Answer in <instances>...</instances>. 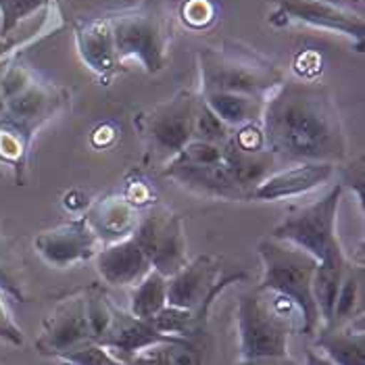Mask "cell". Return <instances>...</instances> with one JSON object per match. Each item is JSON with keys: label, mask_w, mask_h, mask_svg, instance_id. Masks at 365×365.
<instances>
[{"label": "cell", "mask_w": 365, "mask_h": 365, "mask_svg": "<svg viewBox=\"0 0 365 365\" xmlns=\"http://www.w3.org/2000/svg\"><path fill=\"white\" fill-rule=\"evenodd\" d=\"M265 148L286 163H338L346 136L330 92L309 82L280 84L261 115Z\"/></svg>", "instance_id": "6da1fadb"}, {"label": "cell", "mask_w": 365, "mask_h": 365, "mask_svg": "<svg viewBox=\"0 0 365 365\" xmlns=\"http://www.w3.org/2000/svg\"><path fill=\"white\" fill-rule=\"evenodd\" d=\"M263 261V278L259 288L269 290L297 307L303 334H315L322 319L313 299V276L317 261L309 253L276 238H263L257 245Z\"/></svg>", "instance_id": "7a4b0ae2"}, {"label": "cell", "mask_w": 365, "mask_h": 365, "mask_svg": "<svg viewBox=\"0 0 365 365\" xmlns=\"http://www.w3.org/2000/svg\"><path fill=\"white\" fill-rule=\"evenodd\" d=\"M280 305V297L272 299L269 290H247L238 299L236 324L240 342V361L261 357H286L292 317Z\"/></svg>", "instance_id": "3957f363"}, {"label": "cell", "mask_w": 365, "mask_h": 365, "mask_svg": "<svg viewBox=\"0 0 365 365\" xmlns=\"http://www.w3.org/2000/svg\"><path fill=\"white\" fill-rule=\"evenodd\" d=\"M202 92H234L263 98L282 84L278 67L238 48H207L200 53Z\"/></svg>", "instance_id": "277c9868"}, {"label": "cell", "mask_w": 365, "mask_h": 365, "mask_svg": "<svg viewBox=\"0 0 365 365\" xmlns=\"http://www.w3.org/2000/svg\"><path fill=\"white\" fill-rule=\"evenodd\" d=\"M340 200H342V184L334 186L324 198L290 211L272 230V238L284 240L309 253L317 263L342 255L344 251L336 232Z\"/></svg>", "instance_id": "5b68a950"}, {"label": "cell", "mask_w": 365, "mask_h": 365, "mask_svg": "<svg viewBox=\"0 0 365 365\" xmlns=\"http://www.w3.org/2000/svg\"><path fill=\"white\" fill-rule=\"evenodd\" d=\"M130 238L146 255L150 267L165 278L188 263L184 220L165 205L150 207L138 220Z\"/></svg>", "instance_id": "8992f818"}, {"label": "cell", "mask_w": 365, "mask_h": 365, "mask_svg": "<svg viewBox=\"0 0 365 365\" xmlns=\"http://www.w3.org/2000/svg\"><path fill=\"white\" fill-rule=\"evenodd\" d=\"M245 278V274L222 276L220 263L202 255L195 261H188L180 272L168 278V305L188 309L195 313L198 322L207 328V315L213 301L220 297L227 284Z\"/></svg>", "instance_id": "52a82bcc"}, {"label": "cell", "mask_w": 365, "mask_h": 365, "mask_svg": "<svg viewBox=\"0 0 365 365\" xmlns=\"http://www.w3.org/2000/svg\"><path fill=\"white\" fill-rule=\"evenodd\" d=\"M117 63L128 56H138L146 71H159L165 65L168 36L163 21L155 11L138 9L109 17Z\"/></svg>", "instance_id": "ba28073f"}, {"label": "cell", "mask_w": 365, "mask_h": 365, "mask_svg": "<svg viewBox=\"0 0 365 365\" xmlns=\"http://www.w3.org/2000/svg\"><path fill=\"white\" fill-rule=\"evenodd\" d=\"M197 101L184 92L169 103L157 107L144 121V134L150 148L165 161L173 159L188 142L195 138V111Z\"/></svg>", "instance_id": "9c48e42d"}, {"label": "cell", "mask_w": 365, "mask_h": 365, "mask_svg": "<svg viewBox=\"0 0 365 365\" xmlns=\"http://www.w3.org/2000/svg\"><path fill=\"white\" fill-rule=\"evenodd\" d=\"M88 342H92V334H90L86 299L82 292L65 299L56 307L44 326V332L36 340V349L42 355L65 359L69 353L78 351Z\"/></svg>", "instance_id": "30bf717a"}, {"label": "cell", "mask_w": 365, "mask_h": 365, "mask_svg": "<svg viewBox=\"0 0 365 365\" xmlns=\"http://www.w3.org/2000/svg\"><path fill=\"white\" fill-rule=\"evenodd\" d=\"M98 236L90 227L86 215H82L67 224L40 232L34 240V247L46 263L55 267H67L94 257L98 253Z\"/></svg>", "instance_id": "8fae6325"}, {"label": "cell", "mask_w": 365, "mask_h": 365, "mask_svg": "<svg viewBox=\"0 0 365 365\" xmlns=\"http://www.w3.org/2000/svg\"><path fill=\"white\" fill-rule=\"evenodd\" d=\"M336 163H292L290 168L272 171L249 192L247 200H282L307 195L332 180Z\"/></svg>", "instance_id": "7c38bea8"}, {"label": "cell", "mask_w": 365, "mask_h": 365, "mask_svg": "<svg viewBox=\"0 0 365 365\" xmlns=\"http://www.w3.org/2000/svg\"><path fill=\"white\" fill-rule=\"evenodd\" d=\"M61 105L63 96L56 88L36 84L28 78L26 84L19 86L13 94L4 98V121L31 138L34 130H38L46 119H51Z\"/></svg>", "instance_id": "4fadbf2b"}, {"label": "cell", "mask_w": 365, "mask_h": 365, "mask_svg": "<svg viewBox=\"0 0 365 365\" xmlns=\"http://www.w3.org/2000/svg\"><path fill=\"white\" fill-rule=\"evenodd\" d=\"M175 336L161 334L150 322L140 319L136 315H132L130 311H121L113 307L111 324L107 328V332L101 336L96 344H101L103 349H107L115 359L119 361H130L134 359L138 353L169 342Z\"/></svg>", "instance_id": "5bb4252c"}, {"label": "cell", "mask_w": 365, "mask_h": 365, "mask_svg": "<svg viewBox=\"0 0 365 365\" xmlns=\"http://www.w3.org/2000/svg\"><path fill=\"white\" fill-rule=\"evenodd\" d=\"M163 173L198 195L225 198V200H245V192L238 188V184L232 180L230 171L225 168L224 150H222V159L215 163H190L180 157H173L165 163Z\"/></svg>", "instance_id": "9a60e30c"}, {"label": "cell", "mask_w": 365, "mask_h": 365, "mask_svg": "<svg viewBox=\"0 0 365 365\" xmlns=\"http://www.w3.org/2000/svg\"><path fill=\"white\" fill-rule=\"evenodd\" d=\"M280 13L299 19L313 28L340 31L344 36L364 40L365 21L353 9L338 4L336 0H278Z\"/></svg>", "instance_id": "2e32d148"}, {"label": "cell", "mask_w": 365, "mask_h": 365, "mask_svg": "<svg viewBox=\"0 0 365 365\" xmlns=\"http://www.w3.org/2000/svg\"><path fill=\"white\" fill-rule=\"evenodd\" d=\"M96 257V269L109 286H136L153 269L146 255L132 238L107 245Z\"/></svg>", "instance_id": "e0dca14e"}, {"label": "cell", "mask_w": 365, "mask_h": 365, "mask_svg": "<svg viewBox=\"0 0 365 365\" xmlns=\"http://www.w3.org/2000/svg\"><path fill=\"white\" fill-rule=\"evenodd\" d=\"M222 150H224L225 168L230 171L232 180L238 184V188L245 192V200L255 186L263 182L272 171H276L278 165V159L265 146L251 150L240 146L234 140V136H230V140L222 144Z\"/></svg>", "instance_id": "ac0fdd59"}, {"label": "cell", "mask_w": 365, "mask_h": 365, "mask_svg": "<svg viewBox=\"0 0 365 365\" xmlns=\"http://www.w3.org/2000/svg\"><path fill=\"white\" fill-rule=\"evenodd\" d=\"M86 220L98 240L105 242H117L123 238H130L136 230V224L140 220L138 207H134L125 197H109L98 200L88 213Z\"/></svg>", "instance_id": "d6986e66"}, {"label": "cell", "mask_w": 365, "mask_h": 365, "mask_svg": "<svg viewBox=\"0 0 365 365\" xmlns=\"http://www.w3.org/2000/svg\"><path fill=\"white\" fill-rule=\"evenodd\" d=\"M202 101L232 130L257 123L265 107V101L259 96L234 92H202Z\"/></svg>", "instance_id": "ffe728a7"}, {"label": "cell", "mask_w": 365, "mask_h": 365, "mask_svg": "<svg viewBox=\"0 0 365 365\" xmlns=\"http://www.w3.org/2000/svg\"><path fill=\"white\" fill-rule=\"evenodd\" d=\"M315 344L334 365H365V336L353 326L322 328Z\"/></svg>", "instance_id": "44dd1931"}, {"label": "cell", "mask_w": 365, "mask_h": 365, "mask_svg": "<svg viewBox=\"0 0 365 365\" xmlns=\"http://www.w3.org/2000/svg\"><path fill=\"white\" fill-rule=\"evenodd\" d=\"M78 42L84 61L94 71L107 73L117 65L109 19H96L86 24L78 31Z\"/></svg>", "instance_id": "7402d4cb"}, {"label": "cell", "mask_w": 365, "mask_h": 365, "mask_svg": "<svg viewBox=\"0 0 365 365\" xmlns=\"http://www.w3.org/2000/svg\"><path fill=\"white\" fill-rule=\"evenodd\" d=\"M349 261L346 255H336L330 259H324L317 263L315 267V276H313V299L317 303L319 309V319H322V328L330 324L332 319V311H334V303H336L338 288L344 276Z\"/></svg>", "instance_id": "603a6c76"}, {"label": "cell", "mask_w": 365, "mask_h": 365, "mask_svg": "<svg viewBox=\"0 0 365 365\" xmlns=\"http://www.w3.org/2000/svg\"><path fill=\"white\" fill-rule=\"evenodd\" d=\"M361 309H364V269L349 263L340 282V288H338L332 319L324 328L353 326L355 317L361 315Z\"/></svg>", "instance_id": "cb8c5ba5"}, {"label": "cell", "mask_w": 365, "mask_h": 365, "mask_svg": "<svg viewBox=\"0 0 365 365\" xmlns=\"http://www.w3.org/2000/svg\"><path fill=\"white\" fill-rule=\"evenodd\" d=\"M168 305V278L155 269H150L144 278H142L134 292H132V301H130V313L150 322L159 311Z\"/></svg>", "instance_id": "d4e9b609"}, {"label": "cell", "mask_w": 365, "mask_h": 365, "mask_svg": "<svg viewBox=\"0 0 365 365\" xmlns=\"http://www.w3.org/2000/svg\"><path fill=\"white\" fill-rule=\"evenodd\" d=\"M86 299V315H88V324H90V334L92 342H98L101 336L107 332L109 324H111L113 305L107 301V294L98 288L92 286L84 292Z\"/></svg>", "instance_id": "484cf974"}, {"label": "cell", "mask_w": 365, "mask_h": 365, "mask_svg": "<svg viewBox=\"0 0 365 365\" xmlns=\"http://www.w3.org/2000/svg\"><path fill=\"white\" fill-rule=\"evenodd\" d=\"M232 136V128L225 125L224 121L207 107L202 98L197 101V111H195V138L192 140L213 142V144H224Z\"/></svg>", "instance_id": "4316f807"}, {"label": "cell", "mask_w": 365, "mask_h": 365, "mask_svg": "<svg viewBox=\"0 0 365 365\" xmlns=\"http://www.w3.org/2000/svg\"><path fill=\"white\" fill-rule=\"evenodd\" d=\"M48 0H0V38L11 36V31L17 28L24 19L40 11Z\"/></svg>", "instance_id": "83f0119b"}, {"label": "cell", "mask_w": 365, "mask_h": 365, "mask_svg": "<svg viewBox=\"0 0 365 365\" xmlns=\"http://www.w3.org/2000/svg\"><path fill=\"white\" fill-rule=\"evenodd\" d=\"M169 365H202L205 344L202 338H175L168 344Z\"/></svg>", "instance_id": "f1b7e54d"}, {"label": "cell", "mask_w": 365, "mask_h": 365, "mask_svg": "<svg viewBox=\"0 0 365 365\" xmlns=\"http://www.w3.org/2000/svg\"><path fill=\"white\" fill-rule=\"evenodd\" d=\"M2 292H4V290L0 288V338H2L4 342L13 344V346H21V344H24V332H21V328L15 324V319H13V315H11V311H9V305H6Z\"/></svg>", "instance_id": "f546056e"}, {"label": "cell", "mask_w": 365, "mask_h": 365, "mask_svg": "<svg viewBox=\"0 0 365 365\" xmlns=\"http://www.w3.org/2000/svg\"><path fill=\"white\" fill-rule=\"evenodd\" d=\"M175 338H173V340H175ZM169 342H171V340H169ZM169 342L157 344V346H150V349L138 353V355H136L134 359H130V361H119V359H117V364L115 365H169Z\"/></svg>", "instance_id": "4dcf8cb0"}, {"label": "cell", "mask_w": 365, "mask_h": 365, "mask_svg": "<svg viewBox=\"0 0 365 365\" xmlns=\"http://www.w3.org/2000/svg\"><path fill=\"white\" fill-rule=\"evenodd\" d=\"M0 288L4 290V294H11L13 299L17 301H24V292H21V286L19 282L15 280L9 263L4 261V253H2V245H0Z\"/></svg>", "instance_id": "1f68e13d"}, {"label": "cell", "mask_w": 365, "mask_h": 365, "mask_svg": "<svg viewBox=\"0 0 365 365\" xmlns=\"http://www.w3.org/2000/svg\"><path fill=\"white\" fill-rule=\"evenodd\" d=\"M238 365H297L294 359H290V355L286 357H261V359H247L240 361Z\"/></svg>", "instance_id": "d6a6232c"}, {"label": "cell", "mask_w": 365, "mask_h": 365, "mask_svg": "<svg viewBox=\"0 0 365 365\" xmlns=\"http://www.w3.org/2000/svg\"><path fill=\"white\" fill-rule=\"evenodd\" d=\"M305 364L307 365H334L324 353H319V351H315V349H307L305 351Z\"/></svg>", "instance_id": "836d02e7"}, {"label": "cell", "mask_w": 365, "mask_h": 365, "mask_svg": "<svg viewBox=\"0 0 365 365\" xmlns=\"http://www.w3.org/2000/svg\"><path fill=\"white\" fill-rule=\"evenodd\" d=\"M4 111V101H2V96H0V113Z\"/></svg>", "instance_id": "e575fe53"}, {"label": "cell", "mask_w": 365, "mask_h": 365, "mask_svg": "<svg viewBox=\"0 0 365 365\" xmlns=\"http://www.w3.org/2000/svg\"><path fill=\"white\" fill-rule=\"evenodd\" d=\"M63 365H73V364H71V361H67V359H65V364H63Z\"/></svg>", "instance_id": "d590c367"}]
</instances>
